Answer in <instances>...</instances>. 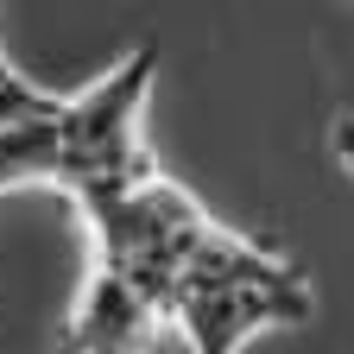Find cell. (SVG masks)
Wrapping results in <instances>:
<instances>
[{
	"label": "cell",
	"instance_id": "obj_6",
	"mask_svg": "<svg viewBox=\"0 0 354 354\" xmlns=\"http://www.w3.org/2000/svg\"><path fill=\"white\" fill-rule=\"evenodd\" d=\"M0 82H26V70H19V64L7 57V44H0Z\"/></svg>",
	"mask_w": 354,
	"mask_h": 354
},
{
	"label": "cell",
	"instance_id": "obj_1",
	"mask_svg": "<svg viewBox=\"0 0 354 354\" xmlns=\"http://www.w3.org/2000/svg\"><path fill=\"white\" fill-rule=\"evenodd\" d=\"M158 82V44H133L120 51L95 82H82L76 95H57L51 133H57V190L88 209L108 203L133 184L158 177V158L146 146V102Z\"/></svg>",
	"mask_w": 354,
	"mask_h": 354
},
{
	"label": "cell",
	"instance_id": "obj_4",
	"mask_svg": "<svg viewBox=\"0 0 354 354\" xmlns=\"http://www.w3.org/2000/svg\"><path fill=\"white\" fill-rule=\"evenodd\" d=\"M51 114H57V95H51V88H38L32 76L26 82H0V133L32 127V120H51Z\"/></svg>",
	"mask_w": 354,
	"mask_h": 354
},
{
	"label": "cell",
	"instance_id": "obj_2",
	"mask_svg": "<svg viewBox=\"0 0 354 354\" xmlns=\"http://www.w3.org/2000/svg\"><path fill=\"white\" fill-rule=\"evenodd\" d=\"M88 241H95V266L127 285H140L146 297H158L171 310L177 285H184V272L196 266V253L221 234V221L184 190L171 184V177H146V184H133L108 203H88L76 209Z\"/></svg>",
	"mask_w": 354,
	"mask_h": 354
},
{
	"label": "cell",
	"instance_id": "obj_3",
	"mask_svg": "<svg viewBox=\"0 0 354 354\" xmlns=\"http://www.w3.org/2000/svg\"><path fill=\"white\" fill-rule=\"evenodd\" d=\"M165 335H171V310L158 297H146L140 285L102 272V266H88V285L70 310V323L38 354H158Z\"/></svg>",
	"mask_w": 354,
	"mask_h": 354
},
{
	"label": "cell",
	"instance_id": "obj_5",
	"mask_svg": "<svg viewBox=\"0 0 354 354\" xmlns=\"http://www.w3.org/2000/svg\"><path fill=\"white\" fill-rule=\"evenodd\" d=\"M329 146H335V158H342V165L354 171V114H342V120H335V133H329Z\"/></svg>",
	"mask_w": 354,
	"mask_h": 354
}]
</instances>
